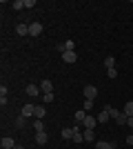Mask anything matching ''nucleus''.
Segmentation results:
<instances>
[{
    "mask_svg": "<svg viewBox=\"0 0 133 149\" xmlns=\"http://www.w3.org/2000/svg\"><path fill=\"white\" fill-rule=\"evenodd\" d=\"M84 93V100H95V96H98V89L93 87V85H87V87L82 89Z\"/></svg>",
    "mask_w": 133,
    "mask_h": 149,
    "instance_id": "f257e3e1",
    "label": "nucleus"
},
{
    "mask_svg": "<svg viewBox=\"0 0 133 149\" xmlns=\"http://www.w3.org/2000/svg\"><path fill=\"white\" fill-rule=\"evenodd\" d=\"M40 33H42V25H40V22H31V25H29V36L38 38Z\"/></svg>",
    "mask_w": 133,
    "mask_h": 149,
    "instance_id": "f03ea898",
    "label": "nucleus"
},
{
    "mask_svg": "<svg viewBox=\"0 0 133 149\" xmlns=\"http://www.w3.org/2000/svg\"><path fill=\"white\" fill-rule=\"evenodd\" d=\"M95 125H98V118H95V116H91V113H87V118H84L82 127H84V129H95Z\"/></svg>",
    "mask_w": 133,
    "mask_h": 149,
    "instance_id": "7ed1b4c3",
    "label": "nucleus"
},
{
    "mask_svg": "<svg viewBox=\"0 0 133 149\" xmlns=\"http://www.w3.org/2000/svg\"><path fill=\"white\" fill-rule=\"evenodd\" d=\"M60 56H62L64 62H69V65L78 60V54H76V51H64V54H60Z\"/></svg>",
    "mask_w": 133,
    "mask_h": 149,
    "instance_id": "20e7f679",
    "label": "nucleus"
},
{
    "mask_svg": "<svg viewBox=\"0 0 133 149\" xmlns=\"http://www.w3.org/2000/svg\"><path fill=\"white\" fill-rule=\"evenodd\" d=\"M49 136H47V131H36V143L38 145H47Z\"/></svg>",
    "mask_w": 133,
    "mask_h": 149,
    "instance_id": "39448f33",
    "label": "nucleus"
},
{
    "mask_svg": "<svg viewBox=\"0 0 133 149\" xmlns=\"http://www.w3.org/2000/svg\"><path fill=\"white\" fill-rule=\"evenodd\" d=\"M115 125H120V127H124V125H127V120H129V116H127V113H124V111H120V113H118V116H115Z\"/></svg>",
    "mask_w": 133,
    "mask_h": 149,
    "instance_id": "423d86ee",
    "label": "nucleus"
},
{
    "mask_svg": "<svg viewBox=\"0 0 133 149\" xmlns=\"http://www.w3.org/2000/svg\"><path fill=\"white\" fill-rule=\"evenodd\" d=\"M40 89H42L44 93H53V82L51 80H42L40 82Z\"/></svg>",
    "mask_w": 133,
    "mask_h": 149,
    "instance_id": "0eeeda50",
    "label": "nucleus"
},
{
    "mask_svg": "<svg viewBox=\"0 0 133 149\" xmlns=\"http://www.w3.org/2000/svg\"><path fill=\"white\" fill-rule=\"evenodd\" d=\"M0 145H2V149H13V147H16V140H13V138H9V136H5Z\"/></svg>",
    "mask_w": 133,
    "mask_h": 149,
    "instance_id": "6e6552de",
    "label": "nucleus"
},
{
    "mask_svg": "<svg viewBox=\"0 0 133 149\" xmlns=\"http://www.w3.org/2000/svg\"><path fill=\"white\" fill-rule=\"evenodd\" d=\"M60 136H62L64 140H73V127H64V129L60 131Z\"/></svg>",
    "mask_w": 133,
    "mask_h": 149,
    "instance_id": "1a4fd4ad",
    "label": "nucleus"
},
{
    "mask_svg": "<svg viewBox=\"0 0 133 149\" xmlns=\"http://www.w3.org/2000/svg\"><path fill=\"white\" fill-rule=\"evenodd\" d=\"M33 113H36V105H31V102H29V105H25L22 107V116H33Z\"/></svg>",
    "mask_w": 133,
    "mask_h": 149,
    "instance_id": "9d476101",
    "label": "nucleus"
},
{
    "mask_svg": "<svg viewBox=\"0 0 133 149\" xmlns=\"http://www.w3.org/2000/svg\"><path fill=\"white\" fill-rule=\"evenodd\" d=\"M95 149H115V145L107 143V140H98V143H95Z\"/></svg>",
    "mask_w": 133,
    "mask_h": 149,
    "instance_id": "9b49d317",
    "label": "nucleus"
},
{
    "mask_svg": "<svg viewBox=\"0 0 133 149\" xmlns=\"http://www.w3.org/2000/svg\"><path fill=\"white\" fill-rule=\"evenodd\" d=\"M16 33H18V36H29V25H22V22H20V25L16 27Z\"/></svg>",
    "mask_w": 133,
    "mask_h": 149,
    "instance_id": "f8f14e48",
    "label": "nucleus"
},
{
    "mask_svg": "<svg viewBox=\"0 0 133 149\" xmlns=\"http://www.w3.org/2000/svg\"><path fill=\"white\" fill-rule=\"evenodd\" d=\"M95 118H98V123H100V125H104V123H109V118H111V116H109V111L104 109V111H100Z\"/></svg>",
    "mask_w": 133,
    "mask_h": 149,
    "instance_id": "ddd939ff",
    "label": "nucleus"
},
{
    "mask_svg": "<svg viewBox=\"0 0 133 149\" xmlns=\"http://www.w3.org/2000/svg\"><path fill=\"white\" fill-rule=\"evenodd\" d=\"M33 116H36L38 120H42L44 116H47V109H44L42 105H36V113H33Z\"/></svg>",
    "mask_w": 133,
    "mask_h": 149,
    "instance_id": "4468645a",
    "label": "nucleus"
},
{
    "mask_svg": "<svg viewBox=\"0 0 133 149\" xmlns=\"http://www.w3.org/2000/svg\"><path fill=\"white\" fill-rule=\"evenodd\" d=\"M87 113L89 111H84V109H82V111H76V125H82L84 118H87Z\"/></svg>",
    "mask_w": 133,
    "mask_h": 149,
    "instance_id": "2eb2a0df",
    "label": "nucleus"
},
{
    "mask_svg": "<svg viewBox=\"0 0 133 149\" xmlns=\"http://www.w3.org/2000/svg\"><path fill=\"white\" fill-rule=\"evenodd\" d=\"M93 138H95L93 129H84V143H93Z\"/></svg>",
    "mask_w": 133,
    "mask_h": 149,
    "instance_id": "dca6fc26",
    "label": "nucleus"
},
{
    "mask_svg": "<svg viewBox=\"0 0 133 149\" xmlns=\"http://www.w3.org/2000/svg\"><path fill=\"white\" fill-rule=\"evenodd\" d=\"M73 143H84V131H76L73 129Z\"/></svg>",
    "mask_w": 133,
    "mask_h": 149,
    "instance_id": "f3484780",
    "label": "nucleus"
},
{
    "mask_svg": "<svg viewBox=\"0 0 133 149\" xmlns=\"http://www.w3.org/2000/svg\"><path fill=\"white\" fill-rule=\"evenodd\" d=\"M7 93H9V91H7V87L2 85V87H0V105H2V107L7 105Z\"/></svg>",
    "mask_w": 133,
    "mask_h": 149,
    "instance_id": "a211bd4d",
    "label": "nucleus"
},
{
    "mask_svg": "<svg viewBox=\"0 0 133 149\" xmlns=\"http://www.w3.org/2000/svg\"><path fill=\"white\" fill-rule=\"evenodd\" d=\"M40 89L36 87V85H27V96H38Z\"/></svg>",
    "mask_w": 133,
    "mask_h": 149,
    "instance_id": "6ab92c4d",
    "label": "nucleus"
},
{
    "mask_svg": "<svg viewBox=\"0 0 133 149\" xmlns=\"http://www.w3.org/2000/svg\"><path fill=\"white\" fill-rule=\"evenodd\" d=\"M104 67H107V69H113L115 67V58L113 56H107V58H104Z\"/></svg>",
    "mask_w": 133,
    "mask_h": 149,
    "instance_id": "aec40b11",
    "label": "nucleus"
},
{
    "mask_svg": "<svg viewBox=\"0 0 133 149\" xmlns=\"http://www.w3.org/2000/svg\"><path fill=\"white\" fill-rule=\"evenodd\" d=\"M124 113H127V116H133V100H127V105H124Z\"/></svg>",
    "mask_w": 133,
    "mask_h": 149,
    "instance_id": "412c9836",
    "label": "nucleus"
},
{
    "mask_svg": "<svg viewBox=\"0 0 133 149\" xmlns=\"http://www.w3.org/2000/svg\"><path fill=\"white\" fill-rule=\"evenodd\" d=\"M33 129H36V131H44V125H42V120H36V123H33Z\"/></svg>",
    "mask_w": 133,
    "mask_h": 149,
    "instance_id": "4be33fe9",
    "label": "nucleus"
},
{
    "mask_svg": "<svg viewBox=\"0 0 133 149\" xmlns=\"http://www.w3.org/2000/svg\"><path fill=\"white\" fill-rule=\"evenodd\" d=\"M11 7H13V9H25V0H16Z\"/></svg>",
    "mask_w": 133,
    "mask_h": 149,
    "instance_id": "5701e85b",
    "label": "nucleus"
},
{
    "mask_svg": "<svg viewBox=\"0 0 133 149\" xmlns=\"http://www.w3.org/2000/svg\"><path fill=\"white\" fill-rule=\"evenodd\" d=\"M107 76H109V78H118V69H107Z\"/></svg>",
    "mask_w": 133,
    "mask_h": 149,
    "instance_id": "b1692460",
    "label": "nucleus"
},
{
    "mask_svg": "<svg viewBox=\"0 0 133 149\" xmlns=\"http://www.w3.org/2000/svg\"><path fill=\"white\" fill-rule=\"evenodd\" d=\"M42 102H53V93H44V96H42Z\"/></svg>",
    "mask_w": 133,
    "mask_h": 149,
    "instance_id": "393cba45",
    "label": "nucleus"
},
{
    "mask_svg": "<svg viewBox=\"0 0 133 149\" xmlns=\"http://www.w3.org/2000/svg\"><path fill=\"white\" fill-rule=\"evenodd\" d=\"M16 127H25V116H18V118H16Z\"/></svg>",
    "mask_w": 133,
    "mask_h": 149,
    "instance_id": "a878e982",
    "label": "nucleus"
},
{
    "mask_svg": "<svg viewBox=\"0 0 133 149\" xmlns=\"http://www.w3.org/2000/svg\"><path fill=\"white\" fill-rule=\"evenodd\" d=\"M91 107H93V100H84V111H91Z\"/></svg>",
    "mask_w": 133,
    "mask_h": 149,
    "instance_id": "bb28decb",
    "label": "nucleus"
},
{
    "mask_svg": "<svg viewBox=\"0 0 133 149\" xmlns=\"http://www.w3.org/2000/svg\"><path fill=\"white\" fill-rule=\"evenodd\" d=\"M31 7H36V0H25V9H31Z\"/></svg>",
    "mask_w": 133,
    "mask_h": 149,
    "instance_id": "cd10ccee",
    "label": "nucleus"
},
{
    "mask_svg": "<svg viewBox=\"0 0 133 149\" xmlns=\"http://www.w3.org/2000/svg\"><path fill=\"white\" fill-rule=\"evenodd\" d=\"M127 145H129V147H133V134H129V136H127Z\"/></svg>",
    "mask_w": 133,
    "mask_h": 149,
    "instance_id": "c85d7f7f",
    "label": "nucleus"
},
{
    "mask_svg": "<svg viewBox=\"0 0 133 149\" xmlns=\"http://www.w3.org/2000/svg\"><path fill=\"white\" fill-rule=\"evenodd\" d=\"M127 125H129V129H133V116H129V120H127Z\"/></svg>",
    "mask_w": 133,
    "mask_h": 149,
    "instance_id": "c756f323",
    "label": "nucleus"
},
{
    "mask_svg": "<svg viewBox=\"0 0 133 149\" xmlns=\"http://www.w3.org/2000/svg\"><path fill=\"white\" fill-rule=\"evenodd\" d=\"M13 149H25V147H22V145H16V147H13Z\"/></svg>",
    "mask_w": 133,
    "mask_h": 149,
    "instance_id": "7c9ffc66",
    "label": "nucleus"
}]
</instances>
